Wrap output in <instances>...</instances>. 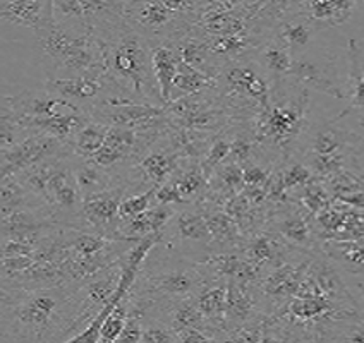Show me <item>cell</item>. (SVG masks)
I'll use <instances>...</instances> for the list:
<instances>
[{
    "label": "cell",
    "instance_id": "obj_39",
    "mask_svg": "<svg viewBox=\"0 0 364 343\" xmlns=\"http://www.w3.org/2000/svg\"><path fill=\"white\" fill-rule=\"evenodd\" d=\"M358 122H359V126L364 127V111H359L358 114Z\"/></svg>",
    "mask_w": 364,
    "mask_h": 343
},
{
    "label": "cell",
    "instance_id": "obj_17",
    "mask_svg": "<svg viewBox=\"0 0 364 343\" xmlns=\"http://www.w3.org/2000/svg\"><path fill=\"white\" fill-rule=\"evenodd\" d=\"M355 9L353 0H308L297 2V14L316 26V30L337 28L350 19Z\"/></svg>",
    "mask_w": 364,
    "mask_h": 343
},
{
    "label": "cell",
    "instance_id": "obj_21",
    "mask_svg": "<svg viewBox=\"0 0 364 343\" xmlns=\"http://www.w3.org/2000/svg\"><path fill=\"white\" fill-rule=\"evenodd\" d=\"M316 31V26L313 23L297 14L296 7L294 14L277 24L275 30H273V38H277L284 47H287L294 57H299L311 45Z\"/></svg>",
    "mask_w": 364,
    "mask_h": 343
},
{
    "label": "cell",
    "instance_id": "obj_2",
    "mask_svg": "<svg viewBox=\"0 0 364 343\" xmlns=\"http://www.w3.org/2000/svg\"><path fill=\"white\" fill-rule=\"evenodd\" d=\"M91 36L100 47L110 97L165 107L151 67L153 45L127 23L122 12L98 24Z\"/></svg>",
    "mask_w": 364,
    "mask_h": 343
},
{
    "label": "cell",
    "instance_id": "obj_29",
    "mask_svg": "<svg viewBox=\"0 0 364 343\" xmlns=\"http://www.w3.org/2000/svg\"><path fill=\"white\" fill-rule=\"evenodd\" d=\"M292 200L313 218L320 212H323L325 208H328L333 202L332 194H330L328 189L325 187L323 182L316 179V177H314L309 184H306L304 187L297 189V191L292 194Z\"/></svg>",
    "mask_w": 364,
    "mask_h": 343
},
{
    "label": "cell",
    "instance_id": "obj_18",
    "mask_svg": "<svg viewBox=\"0 0 364 343\" xmlns=\"http://www.w3.org/2000/svg\"><path fill=\"white\" fill-rule=\"evenodd\" d=\"M200 205L203 208V213H205L210 232H212L213 254L217 253V247H220L218 253L241 249L246 239H244L241 229L234 222V218H230L220 206L213 205V202L203 201Z\"/></svg>",
    "mask_w": 364,
    "mask_h": 343
},
{
    "label": "cell",
    "instance_id": "obj_37",
    "mask_svg": "<svg viewBox=\"0 0 364 343\" xmlns=\"http://www.w3.org/2000/svg\"><path fill=\"white\" fill-rule=\"evenodd\" d=\"M153 202H155V206H179V208H182V206H188L186 205V201L182 200L179 189H177V185L173 184V180H168L165 182L164 185H160V187H156L155 191V200H153Z\"/></svg>",
    "mask_w": 364,
    "mask_h": 343
},
{
    "label": "cell",
    "instance_id": "obj_3",
    "mask_svg": "<svg viewBox=\"0 0 364 343\" xmlns=\"http://www.w3.org/2000/svg\"><path fill=\"white\" fill-rule=\"evenodd\" d=\"M309 89L294 80L273 82L272 100L250 122H242L251 131L263 156L273 163L297 156L311 129L308 122Z\"/></svg>",
    "mask_w": 364,
    "mask_h": 343
},
{
    "label": "cell",
    "instance_id": "obj_34",
    "mask_svg": "<svg viewBox=\"0 0 364 343\" xmlns=\"http://www.w3.org/2000/svg\"><path fill=\"white\" fill-rule=\"evenodd\" d=\"M155 191L156 187H153L141 194H132V196L126 197L121 205L122 222L131 220V218L138 217V214H141L144 212H148L150 208H153V206H155V202H153V200H155Z\"/></svg>",
    "mask_w": 364,
    "mask_h": 343
},
{
    "label": "cell",
    "instance_id": "obj_12",
    "mask_svg": "<svg viewBox=\"0 0 364 343\" xmlns=\"http://www.w3.org/2000/svg\"><path fill=\"white\" fill-rule=\"evenodd\" d=\"M182 156L176 151L167 136H162L153 146L144 153V156L129 168L132 173L139 175V184L146 185L148 189L160 187L168 182L181 167Z\"/></svg>",
    "mask_w": 364,
    "mask_h": 343
},
{
    "label": "cell",
    "instance_id": "obj_24",
    "mask_svg": "<svg viewBox=\"0 0 364 343\" xmlns=\"http://www.w3.org/2000/svg\"><path fill=\"white\" fill-rule=\"evenodd\" d=\"M181 59L171 43H159L151 47V67L155 74L156 85L160 88L164 105H168L172 100L173 81L179 72Z\"/></svg>",
    "mask_w": 364,
    "mask_h": 343
},
{
    "label": "cell",
    "instance_id": "obj_6",
    "mask_svg": "<svg viewBox=\"0 0 364 343\" xmlns=\"http://www.w3.org/2000/svg\"><path fill=\"white\" fill-rule=\"evenodd\" d=\"M122 16L134 30L150 41L151 45L172 43L193 31L198 19L172 11L160 2H122Z\"/></svg>",
    "mask_w": 364,
    "mask_h": 343
},
{
    "label": "cell",
    "instance_id": "obj_4",
    "mask_svg": "<svg viewBox=\"0 0 364 343\" xmlns=\"http://www.w3.org/2000/svg\"><path fill=\"white\" fill-rule=\"evenodd\" d=\"M213 280L218 278L205 263H194L177 253L164 261H155L148 256L126 297L141 311L153 312L182 300H196Z\"/></svg>",
    "mask_w": 364,
    "mask_h": 343
},
{
    "label": "cell",
    "instance_id": "obj_16",
    "mask_svg": "<svg viewBox=\"0 0 364 343\" xmlns=\"http://www.w3.org/2000/svg\"><path fill=\"white\" fill-rule=\"evenodd\" d=\"M353 134L354 132H350L338 124L337 117L332 119V121H323L316 124V126H311L297 156H346L347 146H349Z\"/></svg>",
    "mask_w": 364,
    "mask_h": 343
},
{
    "label": "cell",
    "instance_id": "obj_9",
    "mask_svg": "<svg viewBox=\"0 0 364 343\" xmlns=\"http://www.w3.org/2000/svg\"><path fill=\"white\" fill-rule=\"evenodd\" d=\"M91 121L103 124L107 127H126L138 129L165 117V107L146 105L126 98L110 97L95 105L88 114Z\"/></svg>",
    "mask_w": 364,
    "mask_h": 343
},
{
    "label": "cell",
    "instance_id": "obj_25",
    "mask_svg": "<svg viewBox=\"0 0 364 343\" xmlns=\"http://www.w3.org/2000/svg\"><path fill=\"white\" fill-rule=\"evenodd\" d=\"M320 251L338 270L354 276H364V241L323 242Z\"/></svg>",
    "mask_w": 364,
    "mask_h": 343
},
{
    "label": "cell",
    "instance_id": "obj_11",
    "mask_svg": "<svg viewBox=\"0 0 364 343\" xmlns=\"http://www.w3.org/2000/svg\"><path fill=\"white\" fill-rule=\"evenodd\" d=\"M43 88L52 94L71 102L82 114H88L95 105L110 97V82L105 72L86 74L69 80H47Z\"/></svg>",
    "mask_w": 364,
    "mask_h": 343
},
{
    "label": "cell",
    "instance_id": "obj_13",
    "mask_svg": "<svg viewBox=\"0 0 364 343\" xmlns=\"http://www.w3.org/2000/svg\"><path fill=\"white\" fill-rule=\"evenodd\" d=\"M2 107L9 109L18 117H53L59 114H69V111L82 114L71 102L62 100L45 88L21 91L19 94H11V97L4 94Z\"/></svg>",
    "mask_w": 364,
    "mask_h": 343
},
{
    "label": "cell",
    "instance_id": "obj_38",
    "mask_svg": "<svg viewBox=\"0 0 364 343\" xmlns=\"http://www.w3.org/2000/svg\"><path fill=\"white\" fill-rule=\"evenodd\" d=\"M179 340L181 343H217L200 330H182L179 332Z\"/></svg>",
    "mask_w": 364,
    "mask_h": 343
},
{
    "label": "cell",
    "instance_id": "obj_31",
    "mask_svg": "<svg viewBox=\"0 0 364 343\" xmlns=\"http://www.w3.org/2000/svg\"><path fill=\"white\" fill-rule=\"evenodd\" d=\"M364 241V209L342 205V220L332 241L328 242H358Z\"/></svg>",
    "mask_w": 364,
    "mask_h": 343
},
{
    "label": "cell",
    "instance_id": "obj_36",
    "mask_svg": "<svg viewBox=\"0 0 364 343\" xmlns=\"http://www.w3.org/2000/svg\"><path fill=\"white\" fill-rule=\"evenodd\" d=\"M273 168L275 167H264V165L258 163V160L244 165V187H267Z\"/></svg>",
    "mask_w": 364,
    "mask_h": 343
},
{
    "label": "cell",
    "instance_id": "obj_1",
    "mask_svg": "<svg viewBox=\"0 0 364 343\" xmlns=\"http://www.w3.org/2000/svg\"><path fill=\"white\" fill-rule=\"evenodd\" d=\"M97 314L76 285L2 288V343H65Z\"/></svg>",
    "mask_w": 364,
    "mask_h": 343
},
{
    "label": "cell",
    "instance_id": "obj_28",
    "mask_svg": "<svg viewBox=\"0 0 364 343\" xmlns=\"http://www.w3.org/2000/svg\"><path fill=\"white\" fill-rule=\"evenodd\" d=\"M107 134H109V127L98 124L95 121H90L82 129L77 132V136L74 138L71 144V150L77 158L90 162L100 148L107 141Z\"/></svg>",
    "mask_w": 364,
    "mask_h": 343
},
{
    "label": "cell",
    "instance_id": "obj_7",
    "mask_svg": "<svg viewBox=\"0 0 364 343\" xmlns=\"http://www.w3.org/2000/svg\"><path fill=\"white\" fill-rule=\"evenodd\" d=\"M160 242L172 253L194 263H205L213 254V239L201 205H188L177 209L171 223L165 227Z\"/></svg>",
    "mask_w": 364,
    "mask_h": 343
},
{
    "label": "cell",
    "instance_id": "obj_30",
    "mask_svg": "<svg viewBox=\"0 0 364 343\" xmlns=\"http://www.w3.org/2000/svg\"><path fill=\"white\" fill-rule=\"evenodd\" d=\"M232 136L234 122L230 124L229 127H225V129L218 132V134H215L212 144H210L208 150H206V155L203 156L201 167L203 170H205L206 177H208V180L210 177L213 175V172L229 160L230 150H232Z\"/></svg>",
    "mask_w": 364,
    "mask_h": 343
},
{
    "label": "cell",
    "instance_id": "obj_10",
    "mask_svg": "<svg viewBox=\"0 0 364 343\" xmlns=\"http://www.w3.org/2000/svg\"><path fill=\"white\" fill-rule=\"evenodd\" d=\"M64 143L52 136L31 134L26 139L9 148V150L0 151V179L9 175H19L21 172H26L36 165L43 163L45 160L59 155L65 150Z\"/></svg>",
    "mask_w": 364,
    "mask_h": 343
},
{
    "label": "cell",
    "instance_id": "obj_15",
    "mask_svg": "<svg viewBox=\"0 0 364 343\" xmlns=\"http://www.w3.org/2000/svg\"><path fill=\"white\" fill-rule=\"evenodd\" d=\"M0 19L4 26L30 28L35 33L57 23L52 0H0Z\"/></svg>",
    "mask_w": 364,
    "mask_h": 343
},
{
    "label": "cell",
    "instance_id": "obj_5",
    "mask_svg": "<svg viewBox=\"0 0 364 343\" xmlns=\"http://www.w3.org/2000/svg\"><path fill=\"white\" fill-rule=\"evenodd\" d=\"M36 35L47 80H69L103 72L100 47L91 35L52 24Z\"/></svg>",
    "mask_w": 364,
    "mask_h": 343
},
{
    "label": "cell",
    "instance_id": "obj_23",
    "mask_svg": "<svg viewBox=\"0 0 364 343\" xmlns=\"http://www.w3.org/2000/svg\"><path fill=\"white\" fill-rule=\"evenodd\" d=\"M253 59L262 65V69L268 74L272 82H279L291 77L296 57L279 40L273 38L272 35V38L264 41L262 47L256 50Z\"/></svg>",
    "mask_w": 364,
    "mask_h": 343
},
{
    "label": "cell",
    "instance_id": "obj_22",
    "mask_svg": "<svg viewBox=\"0 0 364 343\" xmlns=\"http://www.w3.org/2000/svg\"><path fill=\"white\" fill-rule=\"evenodd\" d=\"M347 60H349V76H347L349 105L337 115L338 121L353 114V111H364V55L361 47L354 38L347 41Z\"/></svg>",
    "mask_w": 364,
    "mask_h": 343
},
{
    "label": "cell",
    "instance_id": "obj_27",
    "mask_svg": "<svg viewBox=\"0 0 364 343\" xmlns=\"http://www.w3.org/2000/svg\"><path fill=\"white\" fill-rule=\"evenodd\" d=\"M74 175H76L82 197L91 196V194L103 192L122 182L119 177L112 175L110 172L103 170V168L97 167V165L91 162H85V160L77 158V156L76 163H74Z\"/></svg>",
    "mask_w": 364,
    "mask_h": 343
},
{
    "label": "cell",
    "instance_id": "obj_14",
    "mask_svg": "<svg viewBox=\"0 0 364 343\" xmlns=\"http://www.w3.org/2000/svg\"><path fill=\"white\" fill-rule=\"evenodd\" d=\"M289 80L299 82L306 89L320 91V93L328 94L337 100L347 98V93L338 85L337 71H335L332 59L318 60L303 53V55L294 59L292 72Z\"/></svg>",
    "mask_w": 364,
    "mask_h": 343
},
{
    "label": "cell",
    "instance_id": "obj_32",
    "mask_svg": "<svg viewBox=\"0 0 364 343\" xmlns=\"http://www.w3.org/2000/svg\"><path fill=\"white\" fill-rule=\"evenodd\" d=\"M330 343H364V314L359 311L338 321Z\"/></svg>",
    "mask_w": 364,
    "mask_h": 343
},
{
    "label": "cell",
    "instance_id": "obj_40",
    "mask_svg": "<svg viewBox=\"0 0 364 343\" xmlns=\"http://www.w3.org/2000/svg\"><path fill=\"white\" fill-rule=\"evenodd\" d=\"M358 288H359V292H361V297H363V300H364V282H359L358 283Z\"/></svg>",
    "mask_w": 364,
    "mask_h": 343
},
{
    "label": "cell",
    "instance_id": "obj_35",
    "mask_svg": "<svg viewBox=\"0 0 364 343\" xmlns=\"http://www.w3.org/2000/svg\"><path fill=\"white\" fill-rule=\"evenodd\" d=\"M346 168L354 173L364 185V136L353 134L346 153Z\"/></svg>",
    "mask_w": 364,
    "mask_h": 343
},
{
    "label": "cell",
    "instance_id": "obj_26",
    "mask_svg": "<svg viewBox=\"0 0 364 343\" xmlns=\"http://www.w3.org/2000/svg\"><path fill=\"white\" fill-rule=\"evenodd\" d=\"M217 77L208 72H203L200 69H194L191 65L184 64L181 60L179 72H177L176 81H173L172 100L182 97H193V94L208 93V91L217 89ZM171 100V102H172Z\"/></svg>",
    "mask_w": 364,
    "mask_h": 343
},
{
    "label": "cell",
    "instance_id": "obj_19",
    "mask_svg": "<svg viewBox=\"0 0 364 343\" xmlns=\"http://www.w3.org/2000/svg\"><path fill=\"white\" fill-rule=\"evenodd\" d=\"M177 213L176 206H153L138 217L121 223V235L127 241H141L153 234H162Z\"/></svg>",
    "mask_w": 364,
    "mask_h": 343
},
{
    "label": "cell",
    "instance_id": "obj_20",
    "mask_svg": "<svg viewBox=\"0 0 364 343\" xmlns=\"http://www.w3.org/2000/svg\"><path fill=\"white\" fill-rule=\"evenodd\" d=\"M171 180L177 185L186 205H200L208 196L210 180L203 170L200 160H182L181 167Z\"/></svg>",
    "mask_w": 364,
    "mask_h": 343
},
{
    "label": "cell",
    "instance_id": "obj_8",
    "mask_svg": "<svg viewBox=\"0 0 364 343\" xmlns=\"http://www.w3.org/2000/svg\"><path fill=\"white\" fill-rule=\"evenodd\" d=\"M129 192V184L121 182L107 191L82 197L81 220L86 232L103 235L110 241H127L121 235V205Z\"/></svg>",
    "mask_w": 364,
    "mask_h": 343
},
{
    "label": "cell",
    "instance_id": "obj_33",
    "mask_svg": "<svg viewBox=\"0 0 364 343\" xmlns=\"http://www.w3.org/2000/svg\"><path fill=\"white\" fill-rule=\"evenodd\" d=\"M127 316H129V305H127L126 297H124L122 303L110 312V316L107 317L105 323H103L100 342H105V343L117 342L119 337H121L124 332V328H126Z\"/></svg>",
    "mask_w": 364,
    "mask_h": 343
}]
</instances>
